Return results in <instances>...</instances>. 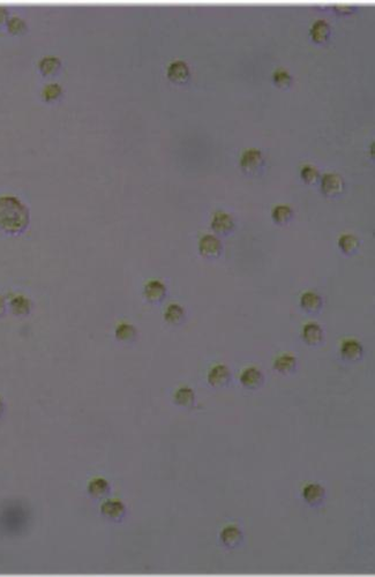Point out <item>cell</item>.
<instances>
[{"instance_id":"1","label":"cell","mask_w":375,"mask_h":577,"mask_svg":"<svg viewBox=\"0 0 375 577\" xmlns=\"http://www.w3.org/2000/svg\"><path fill=\"white\" fill-rule=\"evenodd\" d=\"M29 222V212L16 197H0V229L8 232L21 231Z\"/></svg>"},{"instance_id":"2","label":"cell","mask_w":375,"mask_h":577,"mask_svg":"<svg viewBox=\"0 0 375 577\" xmlns=\"http://www.w3.org/2000/svg\"><path fill=\"white\" fill-rule=\"evenodd\" d=\"M343 179L341 176L337 173H326L321 180V187L322 192L328 197H334V195L341 193L343 190Z\"/></svg>"},{"instance_id":"3","label":"cell","mask_w":375,"mask_h":577,"mask_svg":"<svg viewBox=\"0 0 375 577\" xmlns=\"http://www.w3.org/2000/svg\"><path fill=\"white\" fill-rule=\"evenodd\" d=\"M262 154L258 149H247L243 152L240 159L241 168L246 171H254L262 164Z\"/></svg>"},{"instance_id":"4","label":"cell","mask_w":375,"mask_h":577,"mask_svg":"<svg viewBox=\"0 0 375 577\" xmlns=\"http://www.w3.org/2000/svg\"><path fill=\"white\" fill-rule=\"evenodd\" d=\"M199 250L205 256H216L220 254L222 245L221 241L215 236L206 235L201 238L200 242H199Z\"/></svg>"},{"instance_id":"5","label":"cell","mask_w":375,"mask_h":577,"mask_svg":"<svg viewBox=\"0 0 375 577\" xmlns=\"http://www.w3.org/2000/svg\"><path fill=\"white\" fill-rule=\"evenodd\" d=\"M189 75L187 64L183 60H175L171 63L168 67V76L173 82H184Z\"/></svg>"},{"instance_id":"6","label":"cell","mask_w":375,"mask_h":577,"mask_svg":"<svg viewBox=\"0 0 375 577\" xmlns=\"http://www.w3.org/2000/svg\"><path fill=\"white\" fill-rule=\"evenodd\" d=\"M230 371L225 365H217L209 372L208 381L213 387H220L230 380Z\"/></svg>"},{"instance_id":"7","label":"cell","mask_w":375,"mask_h":577,"mask_svg":"<svg viewBox=\"0 0 375 577\" xmlns=\"http://www.w3.org/2000/svg\"><path fill=\"white\" fill-rule=\"evenodd\" d=\"M104 516L110 519L121 518L125 514V505L119 500H108L101 507Z\"/></svg>"},{"instance_id":"8","label":"cell","mask_w":375,"mask_h":577,"mask_svg":"<svg viewBox=\"0 0 375 577\" xmlns=\"http://www.w3.org/2000/svg\"><path fill=\"white\" fill-rule=\"evenodd\" d=\"M211 226L213 230L220 233H226L234 228V218L227 213L216 212L212 216Z\"/></svg>"},{"instance_id":"9","label":"cell","mask_w":375,"mask_h":577,"mask_svg":"<svg viewBox=\"0 0 375 577\" xmlns=\"http://www.w3.org/2000/svg\"><path fill=\"white\" fill-rule=\"evenodd\" d=\"M221 539L225 546L235 547L243 539V532L240 531L238 527H226L221 532Z\"/></svg>"},{"instance_id":"10","label":"cell","mask_w":375,"mask_h":577,"mask_svg":"<svg viewBox=\"0 0 375 577\" xmlns=\"http://www.w3.org/2000/svg\"><path fill=\"white\" fill-rule=\"evenodd\" d=\"M341 352L349 360L358 359L363 354V346L357 340H346L342 343Z\"/></svg>"},{"instance_id":"11","label":"cell","mask_w":375,"mask_h":577,"mask_svg":"<svg viewBox=\"0 0 375 577\" xmlns=\"http://www.w3.org/2000/svg\"><path fill=\"white\" fill-rule=\"evenodd\" d=\"M302 497L310 504H317L325 498V488L319 484H310L303 488Z\"/></svg>"},{"instance_id":"12","label":"cell","mask_w":375,"mask_h":577,"mask_svg":"<svg viewBox=\"0 0 375 577\" xmlns=\"http://www.w3.org/2000/svg\"><path fill=\"white\" fill-rule=\"evenodd\" d=\"M322 337H324V333H322V329L317 323H307L302 329V338L308 344H317L321 342Z\"/></svg>"},{"instance_id":"13","label":"cell","mask_w":375,"mask_h":577,"mask_svg":"<svg viewBox=\"0 0 375 577\" xmlns=\"http://www.w3.org/2000/svg\"><path fill=\"white\" fill-rule=\"evenodd\" d=\"M165 292H167V288L165 285L159 282V281H150V282L146 285L145 288V295L147 299L151 300V302H156L164 297Z\"/></svg>"},{"instance_id":"14","label":"cell","mask_w":375,"mask_h":577,"mask_svg":"<svg viewBox=\"0 0 375 577\" xmlns=\"http://www.w3.org/2000/svg\"><path fill=\"white\" fill-rule=\"evenodd\" d=\"M262 380H263L262 374H261V372L258 369H255V367H249V369L245 370L240 376L241 383H243L245 387H248V388L256 387V386H259L261 382H262Z\"/></svg>"},{"instance_id":"15","label":"cell","mask_w":375,"mask_h":577,"mask_svg":"<svg viewBox=\"0 0 375 577\" xmlns=\"http://www.w3.org/2000/svg\"><path fill=\"white\" fill-rule=\"evenodd\" d=\"M329 32L330 29L328 23H327L325 20H317L316 22H314V25L312 26L310 34L313 41L316 43H322L328 38Z\"/></svg>"},{"instance_id":"16","label":"cell","mask_w":375,"mask_h":577,"mask_svg":"<svg viewBox=\"0 0 375 577\" xmlns=\"http://www.w3.org/2000/svg\"><path fill=\"white\" fill-rule=\"evenodd\" d=\"M109 488H110V486H109L108 480L101 478V477L99 478H94L88 485L89 493L95 498H101L103 495H105L109 492Z\"/></svg>"},{"instance_id":"17","label":"cell","mask_w":375,"mask_h":577,"mask_svg":"<svg viewBox=\"0 0 375 577\" xmlns=\"http://www.w3.org/2000/svg\"><path fill=\"white\" fill-rule=\"evenodd\" d=\"M11 307L14 314L17 316H25V314L29 313L31 308V303L25 295H16L14 297L11 302Z\"/></svg>"},{"instance_id":"18","label":"cell","mask_w":375,"mask_h":577,"mask_svg":"<svg viewBox=\"0 0 375 577\" xmlns=\"http://www.w3.org/2000/svg\"><path fill=\"white\" fill-rule=\"evenodd\" d=\"M297 359L290 355H283L275 360L274 367L281 373H288L296 367Z\"/></svg>"},{"instance_id":"19","label":"cell","mask_w":375,"mask_h":577,"mask_svg":"<svg viewBox=\"0 0 375 577\" xmlns=\"http://www.w3.org/2000/svg\"><path fill=\"white\" fill-rule=\"evenodd\" d=\"M174 399L177 404L182 405V407H188L194 402L193 390L188 387L179 388L174 394Z\"/></svg>"},{"instance_id":"20","label":"cell","mask_w":375,"mask_h":577,"mask_svg":"<svg viewBox=\"0 0 375 577\" xmlns=\"http://www.w3.org/2000/svg\"><path fill=\"white\" fill-rule=\"evenodd\" d=\"M300 305L307 311H314L317 309L321 305V299L319 295L314 292H306L301 295L300 298Z\"/></svg>"},{"instance_id":"21","label":"cell","mask_w":375,"mask_h":577,"mask_svg":"<svg viewBox=\"0 0 375 577\" xmlns=\"http://www.w3.org/2000/svg\"><path fill=\"white\" fill-rule=\"evenodd\" d=\"M184 317V309L178 304H171L165 309L164 318L169 323H178Z\"/></svg>"},{"instance_id":"22","label":"cell","mask_w":375,"mask_h":577,"mask_svg":"<svg viewBox=\"0 0 375 577\" xmlns=\"http://www.w3.org/2000/svg\"><path fill=\"white\" fill-rule=\"evenodd\" d=\"M39 66L43 73L51 74L58 69V67L60 66V60L57 58V57H52V56L44 57V58L41 59Z\"/></svg>"},{"instance_id":"23","label":"cell","mask_w":375,"mask_h":577,"mask_svg":"<svg viewBox=\"0 0 375 577\" xmlns=\"http://www.w3.org/2000/svg\"><path fill=\"white\" fill-rule=\"evenodd\" d=\"M272 216H273V219L275 222L282 224V223L288 222L289 219L291 218L292 211L289 206H285V204H281V206H277V207L274 208V211L272 213Z\"/></svg>"},{"instance_id":"24","label":"cell","mask_w":375,"mask_h":577,"mask_svg":"<svg viewBox=\"0 0 375 577\" xmlns=\"http://www.w3.org/2000/svg\"><path fill=\"white\" fill-rule=\"evenodd\" d=\"M136 330L130 323H121L116 329V336L120 341H131L135 337Z\"/></svg>"},{"instance_id":"25","label":"cell","mask_w":375,"mask_h":577,"mask_svg":"<svg viewBox=\"0 0 375 577\" xmlns=\"http://www.w3.org/2000/svg\"><path fill=\"white\" fill-rule=\"evenodd\" d=\"M338 245L344 253H351L358 247V239L352 235H343L340 238Z\"/></svg>"},{"instance_id":"26","label":"cell","mask_w":375,"mask_h":577,"mask_svg":"<svg viewBox=\"0 0 375 577\" xmlns=\"http://www.w3.org/2000/svg\"><path fill=\"white\" fill-rule=\"evenodd\" d=\"M61 93H63V88L60 87L58 83H49L46 84L42 90V95L46 101H53V99L58 98Z\"/></svg>"},{"instance_id":"27","label":"cell","mask_w":375,"mask_h":577,"mask_svg":"<svg viewBox=\"0 0 375 577\" xmlns=\"http://www.w3.org/2000/svg\"><path fill=\"white\" fill-rule=\"evenodd\" d=\"M7 27L12 34H21L26 30V22L19 16H13L7 21Z\"/></svg>"},{"instance_id":"28","label":"cell","mask_w":375,"mask_h":577,"mask_svg":"<svg viewBox=\"0 0 375 577\" xmlns=\"http://www.w3.org/2000/svg\"><path fill=\"white\" fill-rule=\"evenodd\" d=\"M301 178L306 181V183H314L319 178V171L316 170L313 165H305L302 166L300 171Z\"/></svg>"},{"instance_id":"29","label":"cell","mask_w":375,"mask_h":577,"mask_svg":"<svg viewBox=\"0 0 375 577\" xmlns=\"http://www.w3.org/2000/svg\"><path fill=\"white\" fill-rule=\"evenodd\" d=\"M273 78H274V82L276 83L278 87H288V85L290 84V82H291L290 74H289L287 71H284V69L276 71V72L274 73Z\"/></svg>"},{"instance_id":"30","label":"cell","mask_w":375,"mask_h":577,"mask_svg":"<svg viewBox=\"0 0 375 577\" xmlns=\"http://www.w3.org/2000/svg\"><path fill=\"white\" fill-rule=\"evenodd\" d=\"M7 14H8L7 9L3 6H0V25L7 20Z\"/></svg>"},{"instance_id":"31","label":"cell","mask_w":375,"mask_h":577,"mask_svg":"<svg viewBox=\"0 0 375 577\" xmlns=\"http://www.w3.org/2000/svg\"><path fill=\"white\" fill-rule=\"evenodd\" d=\"M4 307H5V300L3 297H0V313L4 311Z\"/></svg>"},{"instance_id":"32","label":"cell","mask_w":375,"mask_h":577,"mask_svg":"<svg viewBox=\"0 0 375 577\" xmlns=\"http://www.w3.org/2000/svg\"><path fill=\"white\" fill-rule=\"evenodd\" d=\"M2 411H3V400L0 398V413H2Z\"/></svg>"}]
</instances>
